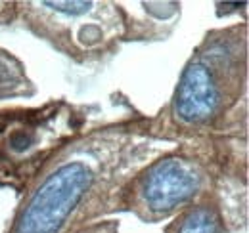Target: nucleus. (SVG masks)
<instances>
[{"label":"nucleus","mask_w":249,"mask_h":233,"mask_svg":"<svg viewBox=\"0 0 249 233\" xmlns=\"http://www.w3.org/2000/svg\"><path fill=\"white\" fill-rule=\"evenodd\" d=\"M218 88L211 71L203 63L190 65L177 92V115L184 122H199L215 113Z\"/></svg>","instance_id":"nucleus-3"},{"label":"nucleus","mask_w":249,"mask_h":233,"mask_svg":"<svg viewBox=\"0 0 249 233\" xmlns=\"http://www.w3.org/2000/svg\"><path fill=\"white\" fill-rule=\"evenodd\" d=\"M178 233H218V218L211 208H196L186 216Z\"/></svg>","instance_id":"nucleus-4"},{"label":"nucleus","mask_w":249,"mask_h":233,"mask_svg":"<svg viewBox=\"0 0 249 233\" xmlns=\"http://www.w3.org/2000/svg\"><path fill=\"white\" fill-rule=\"evenodd\" d=\"M90 185L92 172L87 165L69 163L60 166L33 195L16 233H58Z\"/></svg>","instance_id":"nucleus-1"},{"label":"nucleus","mask_w":249,"mask_h":233,"mask_svg":"<svg viewBox=\"0 0 249 233\" xmlns=\"http://www.w3.org/2000/svg\"><path fill=\"white\" fill-rule=\"evenodd\" d=\"M44 6H50L52 10H58L63 14H71V16H77V14H85L90 10V2H44Z\"/></svg>","instance_id":"nucleus-5"},{"label":"nucleus","mask_w":249,"mask_h":233,"mask_svg":"<svg viewBox=\"0 0 249 233\" xmlns=\"http://www.w3.org/2000/svg\"><path fill=\"white\" fill-rule=\"evenodd\" d=\"M201 185V176L194 165L182 159L157 163L144 180V199L156 212H167L192 199Z\"/></svg>","instance_id":"nucleus-2"}]
</instances>
